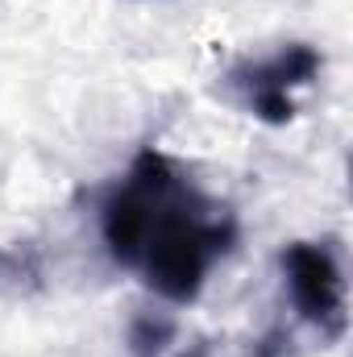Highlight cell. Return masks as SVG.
Listing matches in <instances>:
<instances>
[{"mask_svg":"<svg viewBox=\"0 0 353 357\" xmlns=\"http://www.w3.org/2000/svg\"><path fill=\"white\" fill-rule=\"evenodd\" d=\"M183 357H204V354H200V349H195V354H183Z\"/></svg>","mask_w":353,"mask_h":357,"instance_id":"5","label":"cell"},{"mask_svg":"<svg viewBox=\"0 0 353 357\" xmlns=\"http://www.w3.org/2000/svg\"><path fill=\"white\" fill-rule=\"evenodd\" d=\"M316 71H320V54L312 46H283L278 54H270L262 63L237 67L233 84L246 91V104L254 108V116H262L270 125H283L295 116L291 91L312 84Z\"/></svg>","mask_w":353,"mask_h":357,"instance_id":"3","label":"cell"},{"mask_svg":"<svg viewBox=\"0 0 353 357\" xmlns=\"http://www.w3.org/2000/svg\"><path fill=\"white\" fill-rule=\"evenodd\" d=\"M283 274L295 312L320 328V337H341L345 333V278L329 245L316 241H291L283 250Z\"/></svg>","mask_w":353,"mask_h":357,"instance_id":"2","label":"cell"},{"mask_svg":"<svg viewBox=\"0 0 353 357\" xmlns=\"http://www.w3.org/2000/svg\"><path fill=\"white\" fill-rule=\"evenodd\" d=\"M129 341H133V354H137V357L158 354V349L171 341V320H163V316H137V324H133Z\"/></svg>","mask_w":353,"mask_h":357,"instance_id":"4","label":"cell"},{"mask_svg":"<svg viewBox=\"0 0 353 357\" xmlns=\"http://www.w3.org/2000/svg\"><path fill=\"white\" fill-rule=\"evenodd\" d=\"M100 233L108 254L137 270L163 299L191 303L216 258L229 254L237 225L179 175L167 154L142 150L125 183L104 199Z\"/></svg>","mask_w":353,"mask_h":357,"instance_id":"1","label":"cell"}]
</instances>
